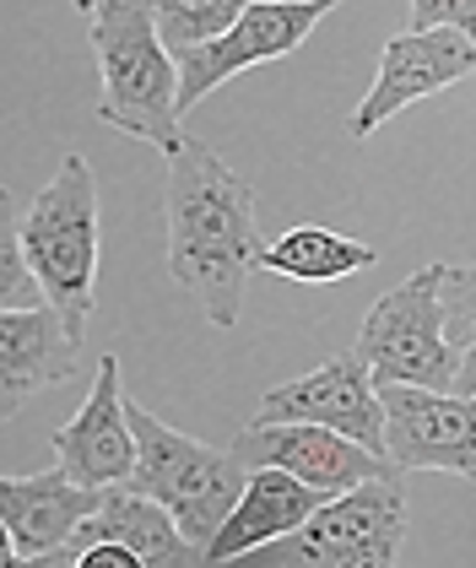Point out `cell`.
<instances>
[{
	"label": "cell",
	"mask_w": 476,
	"mask_h": 568,
	"mask_svg": "<svg viewBox=\"0 0 476 568\" xmlns=\"http://www.w3.org/2000/svg\"><path fill=\"white\" fill-rule=\"evenodd\" d=\"M265 265L255 227V190L206 141L184 135L169 152V271L212 325H239L244 282Z\"/></svg>",
	"instance_id": "1"
},
{
	"label": "cell",
	"mask_w": 476,
	"mask_h": 568,
	"mask_svg": "<svg viewBox=\"0 0 476 568\" xmlns=\"http://www.w3.org/2000/svg\"><path fill=\"white\" fill-rule=\"evenodd\" d=\"M92 54L103 71L98 120L114 131L152 141V146H184L179 131V60L158 33L152 0H103L92 11Z\"/></svg>",
	"instance_id": "2"
},
{
	"label": "cell",
	"mask_w": 476,
	"mask_h": 568,
	"mask_svg": "<svg viewBox=\"0 0 476 568\" xmlns=\"http://www.w3.org/2000/svg\"><path fill=\"white\" fill-rule=\"evenodd\" d=\"M17 233H22L28 265L39 271L43 298L60 308L65 331L82 342L98 304V174L82 152H71L60 174L33 195Z\"/></svg>",
	"instance_id": "3"
},
{
	"label": "cell",
	"mask_w": 476,
	"mask_h": 568,
	"mask_svg": "<svg viewBox=\"0 0 476 568\" xmlns=\"http://www.w3.org/2000/svg\"><path fill=\"white\" fill-rule=\"evenodd\" d=\"M130 428H135V471L125 477V487L158 498L179 520V530L206 552L222 520L233 515V504L250 481V466L233 449H212V444L184 438L135 400H130Z\"/></svg>",
	"instance_id": "4"
},
{
	"label": "cell",
	"mask_w": 476,
	"mask_h": 568,
	"mask_svg": "<svg viewBox=\"0 0 476 568\" xmlns=\"http://www.w3.org/2000/svg\"><path fill=\"white\" fill-rule=\"evenodd\" d=\"M444 276H449V265L433 261L368 308V320L357 331V352L374 368V385L401 379V385L455 390L460 363H455V342L444 331Z\"/></svg>",
	"instance_id": "5"
},
{
	"label": "cell",
	"mask_w": 476,
	"mask_h": 568,
	"mask_svg": "<svg viewBox=\"0 0 476 568\" xmlns=\"http://www.w3.org/2000/svg\"><path fill=\"white\" fill-rule=\"evenodd\" d=\"M406 536V498L401 471L368 477L336 493L320 515H308L298 530L265 541V564H325V568H389Z\"/></svg>",
	"instance_id": "6"
},
{
	"label": "cell",
	"mask_w": 476,
	"mask_h": 568,
	"mask_svg": "<svg viewBox=\"0 0 476 568\" xmlns=\"http://www.w3.org/2000/svg\"><path fill=\"white\" fill-rule=\"evenodd\" d=\"M336 6L342 0H250V11L227 33H216L212 44H195V49H184V54H173L179 60V114L195 109L227 77L250 71L260 60L293 54L314 33V22L325 11H336Z\"/></svg>",
	"instance_id": "7"
},
{
	"label": "cell",
	"mask_w": 476,
	"mask_h": 568,
	"mask_svg": "<svg viewBox=\"0 0 476 568\" xmlns=\"http://www.w3.org/2000/svg\"><path fill=\"white\" fill-rule=\"evenodd\" d=\"M389 460L401 471H455L476 481V400L428 385H379Z\"/></svg>",
	"instance_id": "8"
},
{
	"label": "cell",
	"mask_w": 476,
	"mask_h": 568,
	"mask_svg": "<svg viewBox=\"0 0 476 568\" xmlns=\"http://www.w3.org/2000/svg\"><path fill=\"white\" fill-rule=\"evenodd\" d=\"M255 423H325V428H336V434L389 455L385 400H379L374 368L363 363V352H342V357L320 363L314 374H303L293 385L265 390Z\"/></svg>",
	"instance_id": "9"
},
{
	"label": "cell",
	"mask_w": 476,
	"mask_h": 568,
	"mask_svg": "<svg viewBox=\"0 0 476 568\" xmlns=\"http://www.w3.org/2000/svg\"><path fill=\"white\" fill-rule=\"evenodd\" d=\"M472 71H476V39L472 33H460V28H428V33L406 28V33H395L385 44V54H379V77H374L368 98L357 103V114H352L346 131L363 141V135L379 131L389 114H401L406 103H423L433 92L455 88V82L472 77Z\"/></svg>",
	"instance_id": "10"
},
{
	"label": "cell",
	"mask_w": 476,
	"mask_h": 568,
	"mask_svg": "<svg viewBox=\"0 0 476 568\" xmlns=\"http://www.w3.org/2000/svg\"><path fill=\"white\" fill-rule=\"evenodd\" d=\"M233 455H239L250 471H255V466H282V471H293V477L325 487L331 498L368 477H395V471H401L389 455L336 434V428H325V423H250V428L239 434V444H233Z\"/></svg>",
	"instance_id": "11"
},
{
	"label": "cell",
	"mask_w": 476,
	"mask_h": 568,
	"mask_svg": "<svg viewBox=\"0 0 476 568\" xmlns=\"http://www.w3.org/2000/svg\"><path fill=\"white\" fill-rule=\"evenodd\" d=\"M49 444H54V460L87 487H114L135 471V428H130V400L114 352H103L87 406L71 423H60Z\"/></svg>",
	"instance_id": "12"
},
{
	"label": "cell",
	"mask_w": 476,
	"mask_h": 568,
	"mask_svg": "<svg viewBox=\"0 0 476 568\" xmlns=\"http://www.w3.org/2000/svg\"><path fill=\"white\" fill-rule=\"evenodd\" d=\"M103 504V487L77 481L65 466L60 471H33L22 481H0V525H6V552L0 564H39L54 547L77 536V525Z\"/></svg>",
	"instance_id": "13"
},
{
	"label": "cell",
	"mask_w": 476,
	"mask_h": 568,
	"mask_svg": "<svg viewBox=\"0 0 476 568\" xmlns=\"http://www.w3.org/2000/svg\"><path fill=\"white\" fill-rule=\"evenodd\" d=\"M98 541H120L130 547L141 564H169V568H184V564H206V552L179 530L169 509L158 504V498H146V493H135L125 481H114V487H103V504L77 525V536L65 541V547H54L49 558L39 564H60V568H77L87 547H98Z\"/></svg>",
	"instance_id": "14"
},
{
	"label": "cell",
	"mask_w": 476,
	"mask_h": 568,
	"mask_svg": "<svg viewBox=\"0 0 476 568\" xmlns=\"http://www.w3.org/2000/svg\"><path fill=\"white\" fill-rule=\"evenodd\" d=\"M325 504H331L325 487L293 477V471H282V466H255L250 481H244V493H239V504H233V515H227L222 530L212 536L206 564H227V558L260 552L265 541H276V536L298 530L308 515H320Z\"/></svg>",
	"instance_id": "15"
},
{
	"label": "cell",
	"mask_w": 476,
	"mask_h": 568,
	"mask_svg": "<svg viewBox=\"0 0 476 568\" xmlns=\"http://www.w3.org/2000/svg\"><path fill=\"white\" fill-rule=\"evenodd\" d=\"M77 336L65 331L60 308L33 304V308H6L0 314V385H6V412H17L22 400L43 385L71 379L77 368Z\"/></svg>",
	"instance_id": "16"
},
{
	"label": "cell",
	"mask_w": 476,
	"mask_h": 568,
	"mask_svg": "<svg viewBox=\"0 0 476 568\" xmlns=\"http://www.w3.org/2000/svg\"><path fill=\"white\" fill-rule=\"evenodd\" d=\"M379 261L368 244H352L331 227H293L276 244H265V271L293 276V282H342L352 271H368Z\"/></svg>",
	"instance_id": "17"
},
{
	"label": "cell",
	"mask_w": 476,
	"mask_h": 568,
	"mask_svg": "<svg viewBox=\"0 0 476 568\" xmlns=\"http://www.w3.org/2000/svg\"><path fill=\"white\" fill-rule=\"evenodd\" d=\"M152 11H158L163 44L173 54H184V49L212 44L216 33H227L250 11V0H152Z\"/></svg>",
	"instance_id": "18"
},
{
	"label": "cell",
	"mask_w": 476,
	"mask_h": 568,
	"mask_svg": "<svg viewBox=\"0 0 476 568\" xmlns=\"http://www.w3.org/2000/svg\"><path fill=\"white\" fill-rule=\"evenodd\" d=\"M0 304H6V308L49 304V298H43L39 271L28 265V250H22V233H17V222H6V227H0Z\"/></svg>",
	"instance_id": "19"
},
{
	"label": "cell",
	"mask_w": 476,
	"mask_h": 568,
	"mask_svg": "<svg viewBox=\"0 0 476 568\" xmlns=\"http://www.w3.org/2000/svg\"><path fill=\"white\" fill-rule=\"evenodd\" d=\"M444 331L455 347L476 342V261L449 265V276H444Z\"/></svg>",
	"instance_id": "20"
},
{
	"label": "cell",
	"mask_w": 476,
	"mask_h": 568,
	"mask_svg": "<svg viewBox=\"0 0 476 568\" xmlns=\"http://www.w3.org/2000/svg\"><path fill=\"white\" fill-rule=\"evenodd\" d=\"M412 6V28L428 33V28H460L476 39V0H406Z\"/></svg>",
	"instance_id": "21"
},
{
	"label": "cell",
	"mask_w": 476,
	"mask_h": 568,
	"mask_svg": "<svg viewBox=\"0 0 476 568\" xmlns=\"http://www.w3.org/2000/svg\"><path fill=\"white\" fill-rule=\"evenodd\" d=\"M141 558L130 552V547H120V541H98V547H87L82 558H77V568H135Z\"/></svg>",
	"instance_id": "22"
},
{
	"label": "cell",
	"mask_w": 476,
	"mask_h": 568,
	"mask_svg": "<svg viewBox=\"0 0 476 568\" xmlns=\"http://www.w3.org/2000/svg\"><path fill=\"white\" fill-rule=\"evenodd\" d=\"M455 395H476V342L466 347L460 368H455Z\"/></svg>",
	"instance_id": "23"
},
{
	"label": "cell",
	"mask_w": 476,
	"mask_h": 568,
	"mask_svg": "<svg viewBox=\"0 0 476 568\" xmlns=\"http://www.w3.org/2000/svg\"><path fill=\"white\" fill-rule=\"evenodd\" d=\"M77 6H82L87 17H92V11H98V6H103V0H77Z\"/></svg>",
	"instance_id": "24"
},
{
	"label": "cell",
	"mask_w": 476,
	"mask_h": 568,
	"mask_svg": "<svg viewBox=\"0 0 476 568\" xmlns=\"http://www.w3.org/2000/svg\"><path fill=\"white\" fill-rule=\"evenodd\" d=\"M472 400H476V395H472Z\"/></svg>",
	"instance_id": "25"
}]
</instances>
